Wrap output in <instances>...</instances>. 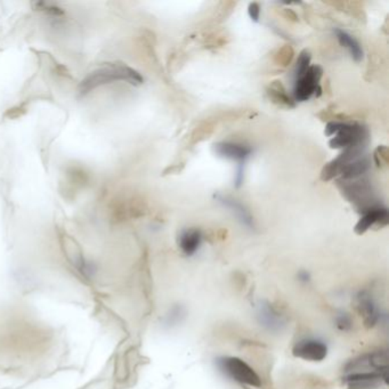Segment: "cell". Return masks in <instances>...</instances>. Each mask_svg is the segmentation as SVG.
Segmentation results:
<instances>
[{"instance_id": "6da1fadb", "label": "cell", "mask_w": 389, "mask_h": 389, "mask_svg": "<svg viewBox=\"0 0 389 389\" xmlns=\"http://www.w3.org/2000/svg\"><path fill=\"white\" fill-rule=\"evenodd\" d=\"M117 81H125L134 86H139L143 84L144 79L139 71L128 65L122 63L106 64L90 72L79 85V92L81 95H86L99 87L113 84Z\"/></svg>"}, {"instance_id": "7a4b0ae2", "label": "cell", "mask_w": 389, "mask_h": 389, "mask_svg": "<svg viewBox=\"0 0 389 389\" xmlns=\"http://www.w3.org/2000/svg\"><path fill=\"white\" fill-rule=\"evenodd\" d=\"M325 135L332 137L329 141L331 148H345L351 146H368L370 133L367 127L360 124H346L339 121H331L325 126Z\"/></svg>"}, {"instance_id": "3957f363", "label": "cell", "mask_w": 389, "mask_h": 389, "mask_svg": "<svg viewBox=\"0 0 389 389\" xmlns=\"http://www.w3.org/2000/svg\"><path fill=\"white\" fill-rule=\"evenodd\" d=\"M338 183L344 197L354 206L358 213H365L371 208L381 204L368 178L361 177L354 181H339Z\"/></svg>"}, {"instance_id": "277c9868", "label": "cell", "mask_w": 389, "mask_h": 389, "mask_svg": "<svg viewBox=\"0 0 389 389\" xmlns=\"http://www.w3.org/2000/svg\"><path fill=\"white\" fill-rule=\"evenodd\" d=\"M216 365L222 374H225L229 379L234 380L235 383L255 387V388H260L262 386V379L257 374L256 371L241 358L222 356L217 358Z\"/></svg>"}, {"instance_id": "5b68a950", "label": "cell", "mask_w": 389, "mask_h": 389, "mask_svg": "<svg viewBox=\"0 0 389 389\" xmlns=\"http://www.w3.org/2000/svg\"><path fill=\"white\" fill-rule=\"evenodd\" d=\"M322 74L323 69L320 65H311L302 77L295 79V102H306L312 96L320 97L322 95V87L320 85Z\"/></svg>"}, {"instance_id": "8992f818", "label": "cell", "mask_w": 389, "mask_h": 389, "mask_svg": "<svg viewBox=\"0 0 389 389\" xmlns=\"http://www.w3.org/2000/svg\"><path fill=\"white\" fill-rule=\"evenodd\" d=\"M388 372V353L379 349L354 358L345 365L346 374L354 372Z\"/></svg>"}, {"instance_id": "52a82bcc", "label": "cell", "mask_w": 389, "mask_h": 389, "mask_svg": "<svg viewBox=\"0 0 389 389\" xmlns=\"http://www.w3.org/2000/svg\"><path fill=\"white\" fill-rule=\"evenodd\" d=\"M256 318L265 330L273 334L282 332L287 327L285 318L267 300H262L257 306Z\"/></svg>"}, {"instance_id": "ba28073f", "label": "cell", "mask_w": 389, "mask_h": 389, "mask_svg": "<svg viewBox=\"0 0 389 389\" xmlns=\"http://www.w3.org/2000/svg\"><path fill=\"white\" fill-rule=\"evenodd\" d=\"M388 372H354L343 378L348 389H376L388 383Z\"/></svg>"}, {"instance_id": "9c48e42d", "label": "cell", "mask_w": 389, "mask_h": 389, "mask_svg": "<svg viewBox=\"0 0 389 389\" xmlns=\"http://www.w3.org/2000/svg\"><path fill=\"white\" fill-rule=\"evenodd\" d=\"M292 354L305 361L321 362L327 355V344L314 338H306L297 341L292 348Z\"/></svg>"}, {"instance_id": "30bf717a", "label": "cell", "mask_w": 389, "mask_h": 389, "mask_svg": "<svg viewBox=\"0 0 389 389\" xmlns=\"http://www.w3.org/2000/svg\"><path fill=\"white\" fill-rule=\"evenodd\" d=\"M356 307L363 318L365 327H374L381 322L383 314L378 307L374 296L368 290L360 291L356 296Z\"/></svg>"}, {"instance_id": "8fae6325", "label": "cell", "mask_w": 389, "mask_h": 389, "mask_svg": "<svg viewBox=\"0 0 389 389\" xmlns=\"http://www.w3.org/2000/svg\"><path fill=\"white\" fill-rule=\"evenodd\" d=\"M213 150L220 158L236 161L239 164H246V161L250 158L253 152L251 146L236 142L217 143L213 146Z\"/></svg>"}, {"instance_id": "7c38bea8", "label": "cell", "mask_w": 389, "mask_h": 389, "mask_svg": "<svg viewBox=\"0 0 389 389\" xmlns=\"http://www.w3.org/2000/svg\"><path fill=\"white\" fill-rule=\"evenodd\" d=\"M389 222L388 208L383 204L378 207L371 208L368 211L362 213L361 220L355 225V233L358 235L365 234V232L372 226H386Z\"/></svg>"}, {"instance_id": "4fadbf2b", "label": "cell", "mask_w": 389, "mask_h": 389, "mask_svg": "<svg viewBox=\"0 0 389 389\" xmlns=\"http://www.w3.org/2000/svg\"><path fill=\"white\" fill-rule=\"evenodd\" d=\"M213 199L217 202H220L224 207L229 209L232 213H235V216L238 218L239 222H241L242 225L246 226L247 229H251V231L256 229V224H255L253 215H251L249 209L240 201L227 197V195L220 194V193L213 195Z\"/></svg>"}, {"instance_id": "5bb4252c", "label": "cell", "mask_w": 389, "mask_h": 389, "mask_svg": "<svg viewBox=\"0 0 389 389\" xmlns=\"http://www.w3.org/2000/svg\"><path fill=\"white\" fill-rule=\"evenodd\" d=\"M204 241V233L199 229H183L178 235V246L186 256H193L200 249Z\"/></svg>"}, {"instance_id": "9a60e30c", "label": "cell", "mask_w": 389, "mask_h": 389, "mask_svg": "<svg viewBox=\"0 0 389 389\" xmlns=\"http://www.w3.org/2000/svg\"><path fill=\"white\" fill-rule=\"evenodd\" d=\"M371 168V161L368 157H361L347 164L345 167L341 169L339 175H341L343 181H354V179L361 178L368 173Z\"/></svg>"}, {"instance_id": "2e32d148", "label": "cell", "mask_w": 389, "mask_h": 389, "mask_svg": "<svg viewBox=\"0 0 389 389\" xmlns=\"http://www.w3.org/2000/svg\"><path fill=\"white\" fill-rule=\"evenodd\" d=\"M334 32L340 45L348 50L352 59L355 62H361L362 59H363V56H365V52H363L361 43H358L355 38L351 36L348 32L344 31L341 29H336Z\"/></svg>"}, {"instance_id": "e0dca14e", "label": "cell", "mask_w": 389, "mask_h": 389, "mask_svg": "<svg viewBox=\"0 0 389 389\" xmlns=\"http://www.w3.org/2000/svg\"><path fill=\"white\" fill-rule=\"evenodd\" d=\"M269 97H272L273 102L278 103V104L288 106V108H295L296 106L294 99H291L290 96L288 95L283 86L278 81H275L274 84L269 87Z\"/></svg>"}, {"instance_id": "ac0fdd59", "label": "cell", "mask_w": 389, "mask_h": 389, "mask_svg": "<svg viewBox=\"0 0 389 389\" xmlns=\"http://www.w3.org/2000/svg\"><path fill=\"white\" fill-rule=\"evenodd\" d=\"M186 311L182 305H175L171 307L169 313L166 316V320H164V323L168 327H176V325H181L183 320L185 318Z\"/></svg>"}, {"instance_id": "d6986e66", "label": "cell", "mask_w": 389, "mask_h": 389, "mask_svg": "<svg viewBox=\"0 0 389 389\" xmlns=\"http://www.w3.org/2000/svg\"><path fill=\"white\" fill-rule=\"evenodd\" d=\"M311 59H312V55L309 50H303L299 54L298 59H297L296 69H295V79L302 77L309 70V66H311Z\"/></svg>"}, {"instance_id": "ffe728a7", "label": "cell", "mask_w": 389, "mask_h": 389, "mask_svg": "<svg viewBox=\"0 0 389 389\" xmlns=\"http://www.w3.org/2000/svg\"><path fill=\"white\" fill-rule=\"evenodd\" d=\"M334 323H336V327H338L340 331L346 332V331L352 330L353 320L348 313L343 312V311L338 313L336 316V318H334Z\"/></svg>"}, {"instance_id": "44dd1931", "label": "cell", "mask_w": 389, "mask_h": 389, "mask_svg": "<svg viewBox=\"0 0 389 389\" xmlns=\"http://www.w3.org/2000/svg\"><path fill=\"white\" fill-rule=\"evenodd\" d=\"M34 5H36V8H37L38 10L46 13L48 15L56 16V17H59V16L63 15V10L56 6V5H54V3H43V1H41V3H34Z\"/></svg>"}, {"instance_id": "7402d4cb", "label": "cell", "mask_w": 389, "mask_h": 389, "mask_svg": "<svg viewBox=\"0 0 389 389\" xmlns=\"http://www.w3.org/2000/svg\"><path fill=\"white\" fill-rule=\"evenodd\" d=\"M374 164H377L378 168L386 166L387 162H388V155H387L386 146H379V148L374 151Z\"/></svg>"}, {"instance_id": "603a6c76", "label": "cell", "mask_w": 389, "mask_h": 389, "mask_svg": "<svg viewBox=\"0 0 389 389\" xmlns=\"http://www.w3.org/2000/svg\"><path fill=\"white\" fill-rule=\"evenodd\" d=\"M248 14L253 22H260V5L258 3H250L248 6Z\"/></svg>"}, {"instance_id": "cb8c5ba5", "label": "cell", "mask_w": 389, "mask_h": 389, "mask_svg": "<svg viewBox=\"0 0 389 389\" xmlns=\"http://www.w3.org/2000/svg\"><path fill=\"white\" fill-rule=\"evenodd\" d=\"M244 166H246V164H239L238 169H236V175H235L234 179V186L236 189H240L243 185Z\"/></svg>"}, {"instance_id": "d4e9b609", "label": "cell", "mask_w": 389, "mask_h": 389, "mask_svg": "<svg viewBox=\"0 0 389 389\" xmlns=\"http://www.w3.org/2000/svg\"><path fill=\"white\" fill-rule=\"evenodd\" d=\"M298 280H299L300 282H303V283H309V282L311 281V275H309L307 271H300V272L298 273Z\"/></svg>"}]
</instances>
